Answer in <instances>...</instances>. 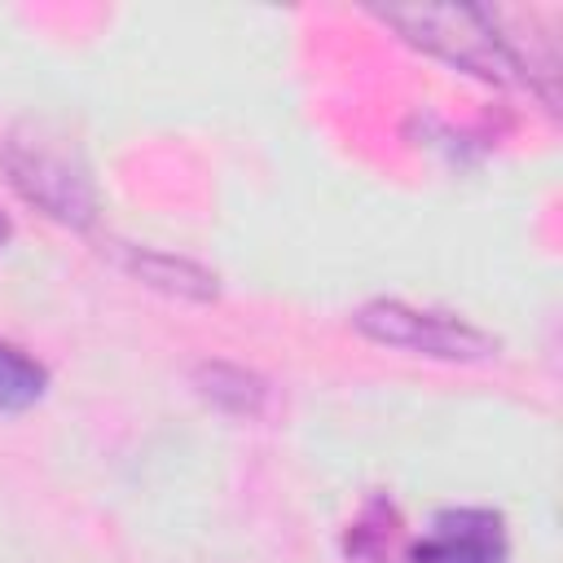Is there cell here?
Listing matches in <instances>:
<instances>
[{
  "instance_id": "1",
  "label": "cell",
  "mask_w": 563,
  "mask_h": 563,
  "mask_svg": "<svg viewBox=\"0 0 563 563\" xmlns=\"http://www.w3.org/2000/svg\"><path fill=\"white\" fill-rule=\"evenodd\" d=\"M387 26H396L409 44L427 48L431 57L479 75L488 84H528L554 101V88L541 66H532L510 31L501 26V13L471 9V4H409V9H378Z\"/></svg>"
},
{
  "instance_id": "2",
  "label": "cell",
  "mask_w": 563,
  "mask_h": 563,
  "mask_svg": "<svg viewBox=\"0 0 563 563\" xmlns=\"http://www.w3.org/2000/svg\"><path fill=\"white\" fill-rule=\"evenodd\" d=\"M352 325L369 343L400 347V352L431 356V361L479 365V361H493L501 352V343L488 330H479V325H471L453 312L418 308V303H405V299H369L352 312Z\"/></svg>"
},
{
  "instance_id": "3",
  "label": "cell",
  "mask_w": 563,
  "mask_h": 563,
  "mask_svg": "<svg viewBox=\"0 0 563 563\" xmlns=\"http://www.w3.org/2000/svg\"><path fill=\"white\" fill-rule=\"evenodd\" d=\"M4 167H9V185L44 216L75 224V229H88L97 220V194L70 158L44 145H9Z\"/></svg>"
},
{
  "instance_id": "4",
  "label": "cell",
  "mask_w": 563,
  "mask_h": 563,
  "mask_svg": "<svg viewBox=\"0 0 563 563\" xmlns=\"http://www.w3.org/2000/svg\"><path fill=\"white\" fill-rule=\"evenodd\" d=\"M413 563H506L501 519L488 510H444Z\"/></svg>"
},
{
  "instance_id": "5",
  "label": "cell",
  "mask_w": 563,
  "mask_h": 563,
  "mask_svg": "<svg viewBox=\"0 0 563 563\" xmlns=\"http://www.w3.org/2000/svg\"><path fill=\"white\" fill-rule=\"evenodd\" d=\"M114 264L136 277L141 286L150 290H163L172 299H189V303H211L220 295V282L216 273H207L202 264L185 260V255H172V251H154V246H128V242H114L110 246Z\"/></svg>"
},
{
  "instance_id": "6",
  "label": "cell",
  "mask_w": 563,
  "mask_h": 563,
  "mask_svg": "<svg viewBox=\"0 0 563 563\" xmlns=\"http://www.w3.org/2000/svg\"><path fill=\"white\" fill-rule=\"evenodd\" d=\"M194 387L207 405H216L229 418L260 422L277 409V387L264 374H255L246 365H233V361H198L194 365Z\"/></svg>"
},
{
  "instance_id": "7",
  "label": "cell",
  "mask_w": 563,
  "mask_h": 563,
  "mask_svg": "<svg viewBox=\"0 0 563 563\" xmlns=\"http://www.w3.org/2000/svg\"><path fill=\"white\" fill-rule=\"evenodd\" d=\"M48 387V374L40 361H31L22 347L0 343V413L31 409Z\"/></svg>"
},
{
  "instance_id": "8",
  "label": "cell",
  "mask_w": 563,
  "mask_h": 563,
  "mask_svg": "<svg viewBox=\"0 0 563 563\" xmlns=\"http://www.w3.org/2000/svg\"><path fill=\"white\" fill-rule=\"evenodd\" d=\"M4 238H9V220L0 216V246H4Z\"/></svg>"
}]
</instances>
